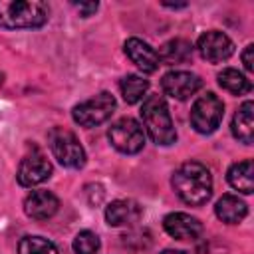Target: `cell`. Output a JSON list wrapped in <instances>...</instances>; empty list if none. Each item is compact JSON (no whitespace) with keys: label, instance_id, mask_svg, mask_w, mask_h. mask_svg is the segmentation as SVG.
<instances>
[{"label":"cell","instance_id":"1","mask_svg":"<svg viewBox=\"0 0 254 254\" xmlns=\"http://www.w3.org/2000/svg\"><path fill=\"white\" fill-rule=\"evenodd\" d=\"M171 185L177 196L190 206L204 204L212 194V175L202 163L196 161L183 163L173 173Z\"/></svg>","mask_w":254,"mask_h":254},{"label":"cell","instance_id":"2","mask_svg":"<svg viewBox=\"0 0 254 254\" xmlns=\"http://www.w3.org/2000/svg\"><path fill=\"white\" fill-rule=\"evenodd\" d=\"M48 22V6L40 0H0V28L32 30Z\"/></svg>","mask_w":254,"mask_h":254},{"label":"cell","instance_id":"3","mask_svg":"<svg viewBox=\"0 0 254 254\" xmlns=\"http://www.w3.org/2000/svg\"><path fill=\"white\" fill-rule=\"evenodd\" d=\"M141 119L147 135L157 145H173L177 141L175 123L171 119L167 101L163 95H149L141 105Z\"/></svg>","mask_w":254,"mask_h":254},{"label":"cell","instance_id":"4","mask_svg":"<svg viewBox=\"0 0 254 254\" xmlns=\"http://www.w3.org/2000/svg\"><path fill=\"white\" fill-rule=\"evenodd\" d=\"M48 145L60 165L67 169H81L85 165V151L75 133H71L69 129L54 127L48 133Z\"/></svg>","mask_w":254,"mask_h":254},{"label":"cell","instance_id":"5","mask_svg":"<svg viewBox=\"0 0 254 254\" xmlns=\"http://www.w3.org/2000/svg\"><path fill=\"white\" fill-rule=\"evenodd\" d=\"M115 111V97L109 91H101L91 99L77 103L71 109V117L81 127H97L105 123Z\"/></svg>","mask_w":254,"mask_h":254},{"label":"cell","instance_id":"6","mask_svg":"<svg viewBox=\"0 0 254 254\" xmlns=\"http://www.w3.org/2000/svg\"><path fill=\"white\" fill-rule=\"evenodd\" d=\"M109 143L125 155H135L145 147V129L133 117L117 119L107 131Z\"/></svg>","mask_w":254,"mask_h":254},{"label":"cell","instance_id":"7","mask_svg":"<svg viewBox=\"0 0 254 254\" xmlns=\"http://www.w3.org/2000/svg\"><path fill=\"white\" fill-rule=\"evenodd\" d=\"M222 115H224V103L212 91H208V93L200 95L192 103V109H190V125L194 127V131L206 135V133H212L220 125Z\"/></svg>","mask_w":254,"mask_h":254},{"label":"cell","instance_id":"8","mask_svg":"<svg viewBox=\"0 0 254 254\" xmlns=\"http://www.w3.org/2000/svg\"><path fill=\"white\" fill-rule=\"evenodd\" d=\"M196 50L202 60H206L210 64H218V62L228 60L234 54V44L226 34H222L218 30H208L198 36Z\"/></svg>","mask_w":254,"mask_h":254},{"label":"cell","instance_id":"9","mask_svg":"<svg viewBox=\"0 0 254 254\" xmlns=\"http://www.w3.org/2000/svg\"><path fill=\"white\" fill-rule=\"evenodd\" d=\"M202 87V79L192 73V71H183V69H175L163 75L161 79V89L165 95L173 97V99H189L190 95H194L198 89Z\"/></svg>","mask_w":254,"mask_h":254},{"label":"cell","instance_id":"10","mask_svg":"<svg viewBox=\"0 0 254 254\" xmlns=\"http://www.w3.org/2000/svg\"><path fill=\"white\" fill-rule=\"evenodd\" d=\"M52 175V163L46 159V155L38 149L28 153L18 167V183L22 187H36L44 181H48Z\"/></svg>","mask_w":254,"mask_h":254},{"label":"cell","instance_id":"11","mask_svg":"<svg viewBox=\"0 0 254 254\" xmlns=\"http://www.w3.org/2000/svg\"><path fill=\"white\" fill-rule=\"evenodd\" d=\"M163 228L169 236L177 240H194L202 232V224L198 218L187 214V212H171L163 218Z\"/></svg>","mask_w":254,"mask_h":254},{"label":"cell","instance_id":"12","mask_svg":"<svg viewBox=\"0 0 254 254\" xmlns=\"http://www.w3.org/2000/svg\"><path fill=\"white\" fill-rule=\"evenodd\" d=\"M60 208V200L50 190H32L24 200V212L34 220H48Z\"/></svg>","mask_w":254,"mask_h":254},{"label":"cell","instance_id":"13","mask_svg":"<svg viewBox=\"0 0 254 254\" xmlns=\"http://www.w3.org/2000/svg\"><path fill=\"white\" fill-rule=\"evenodd\" d=\"M125 54H127V58H129L141 71H145V73H153V71H157L159 65H161L157 52H155L147 42H143V40H139V38H129V40L125 42Z\"/></svg>","mask_w":254,"mask_h":254},{"label":"cell","instance_id":"14","mask_svg":"<svg viewBox=\"0 0 254 254\" xmlns=\"http://www.w3.org/2000/svg\"><path fill=\"white\" fill-rule=\"evenodd\" d=\"M141 216V208L137 202L127 200V198H119L113 200L105 206V220L111 226H127L137 222Z\"/></svg>","mask_w":254,"mask_h":254},{"label":"cell","instance_id":"15","mask_svg":"<svg viewBox=\"0 0 254 254\" xmlns=\"http://www.w3.org/2000/svg\"><path fill=\"white\" fill-rule=\"evenodd\" d=\"M232 135L244 145H250L254 141V103L252 101H244L234 113Z\"/></svg>","mask_w":254,"mask_h":254},{"label":"cell","instance_id":"16","mask_svg":"<svg viewBox=\"0 0 254 254\" xmlns=\"http://www.w3.org/2000/svg\"><path fill=\"white\" fill-rule=\"evenodd\" d=\"M214 212L216 216L226 222V224H238L246 214H248V206L242 198L234 196V194H224L216 200L214 204Z\"/></svg>","mask_w":254,"mask_h":254},{"label":"cell","instance_id":"17","mask_svg":"<svg viewBox=\"0 0 254 254\" xmlns=\"http://www.w3.org/2000/svg\"><path fill=\"white\" fill-rule=\"evenodd\" d=\"M157 56H159V62L167 64V65L185 64L192 58V46H190V42H187L183 38H175V40L165 42L161 46V50L157 52Z\"/></svg>","mask_w":254,"mask_h":254},{"label":"cell","instance_id":"18","mask_svg":"<svg viewBox=\"0 0 254 254\" xmlns=\"http://www.w3.org/2000/svg\"><path fill=\"white\" fill-rule=\"evenodd\" d=\"M228 183L232 189L244 192V194H250L254 190V165L250 159H244L240 163H234L230 169H228Z\"/></svg>","mask_w":254,"mask_h":254},{"label":"cell","instance_id":"19","mask_svg":"<svg viewBox=\"0 0 254 254\" xmlns=\"http://www.w3.org/2000/svg\"><path fill=\"white\" fill-rule=\"evenodd\" d=\"M218 85L226 91H230L232 95H244L252 89V83L250 79L240 73L238 69L234 67H224L220 73H218Z\"/></svg>","mask_w":254,"mask_h":254},{"label":"cell","instance_id":"20","mask_svg":"<svg viewBox=\"0 0 254 254\" xmlns=\"http://www.w3.org/2000/svg\"><path fill=\"white\" fill-rule=\"evenodd\" d=\"M119 89H121L123 99L133 105V103H137V101H141V99L145 97V93H147V89H149V81L143 79V77L137 75V73H129V75H125V77L121 79Z\"/></svg>","mask_w":254,"mask_h":254},{"label":"cell","instance_id":"21","mask_svg":"<svg viewBox=\"0 0 254 254\" xmlns=\"http://www.w3.org/2000/svg\"><path fill=\"white\" fill-rule=\"evenodd\" d=\"M18 254H58V248L44 236H24L18 242Z\"/></svg>","mask_w":254,"mask_h":254},{"label":"cell","instance_id":"22","mask_svg":"<svg viewBox=\"0 0 254 254\" xmlns=\"http://www.w3.org/2000/svg\"><path fill=\"white\" fill-rule=\"evenodd\" d=\"M99 250V236L91 230H81L73 238V252L75 254H97Z\"/></svg>","mask_w":254,"mask_h":254},{"label":"cell","instance_id":"23","mask_svg":"<svg viewBox=\"0 0 254 254\" xmlns=\"http://www.w3.org/2000/svg\"><path fill=\"white\" fill-rule=\"evenodd\" d=\"M75 6V10L83 16V18H87V16H91L97 8H99V4L97 2H79V4H73Z\"/></svg>","mask_w":254,"mask_h":254},{"label":"cell","instance_id":"24","mask_svg":"<svg viewBox=\"0 0 254 254\" xmlns=\"http://www.w3.org/2000/svg\"><path fill=\"white\" fill-rule=\"evenodd\" d=\"M252 54H254V46L252 44H248L246 48H244V52H242V64H244V67H246V71H252L254 69V62H252Z\"/></svg>","mask_w":254,"mask_h":254},{"label":"cell","instance_id":"25","mask_svg":"<svg viewBox=\"0 0 254 254\" xmlns=\"http://www.w3.org/2000/svg\"><path fill=\"white\" fill-rule=\"evenodd\" d=\"M161 254H187L185 250H173V248H167V250H163Z\"/></svg>","mask_w":254,"mask_h":254},{"label":"cell","instance_id":"26","mask_svg":"<svg viewBox=\"0 0 254 254\" xmlns=\"http://www.w3.org/2000/svg\"><path fill=\"white\" fill-rule=\"evenodd\" d=\"M0 83H2V73H0Z\"/></svg>","mask_w":254,"mask_h":254}]
</instances>
